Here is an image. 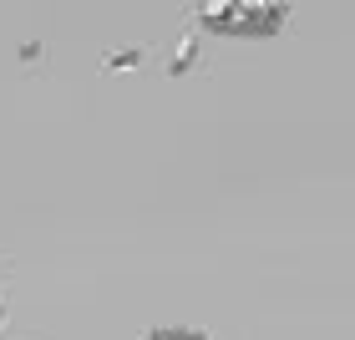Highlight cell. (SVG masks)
<instances>
[{"mask_svg":"<svg viewBox=\"0 0 355 340\" xmlns=\"http://www.w3.org/2000/svg\"><path fill=\"white\" fill-rule=\"evenodd\" d=\"M295 6L284 0H203L193 6V26L214 31L223 41H274L289 26Z\"/></svg>","mask_w":355,"mask_h":340,"instance_id":"6da1fadb","label":"cell"},{"mask_svg":"<svg viewBox=\"0 0 355 340\" xmlns=\"http://www.w3.org/2000/svg\"><path fill=\"white\" fill-rule=\"evenodd\" d=\"M193 67H198V36H183L173 46V56H168V71L173 76H188Z\"/></svg>","mask_w":355,"mask_h":340,"instance_id":"7a4b0ae2","label":"cell"},{"mask_svg":"<svg viewBox=\"0 0 355 340\" xmlns=\"http://www.w3.org/2000/svg\"><path fill=\"white\" fill-rule=\"evenodd\" d=\"M142 340H214V335L198 330V325H153Z\"/></svg>","mask_w":355,"mask_h":340,"instance_id":"3957f363","label":"cell"},{"mask_svg":"<svg viewBox=\"0 0 355 340\" xmlns=\"http://www.w3.org/2000/svg\"><path fill=\"white\" fill-rule=\"evenodd\" d=\"M142 61H148V56H142V46H117L102 67H107V71H132V67H142Z\"/></svg>","mask_w":355,"mask_h":340,"instance_id":"277c9868","label":"cell"},{"mask_svg":"<svg viewBox=\"0 0 355 340\" xmlns=\"http://www.w3.org/2000/svg\"><path fill=\"white\" fill-rule=\"evenodd\" d=\"M6 310H10V305H6V295H0V325H6Z\"/></svg>","mask_w":355,"mask_h":340,"instance_id":"5b68a950","label":"cell"}]
</instances>
